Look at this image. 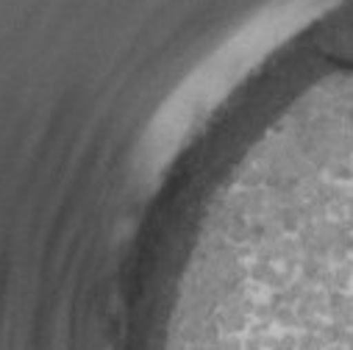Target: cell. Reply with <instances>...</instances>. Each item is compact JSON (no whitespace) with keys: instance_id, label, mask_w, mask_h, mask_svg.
<instances>
[{"instance_id":"1","label":"cell","mask_w":353,"mask_h":350,"mask_svg":"<svg viewBox=\"0 0 353 350\" xmlns=\"http://www.w3.org/2000/svg\"><path fill=\"white\" fill-rule=\"evenodd\" d=\"M314 42H317L320 53H325L328 59L353 64V0H347L345 6L331 12L317 25Z\"/></svg>"}]
</instances>
